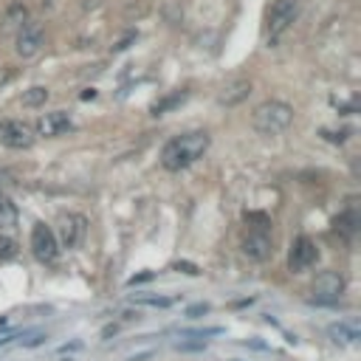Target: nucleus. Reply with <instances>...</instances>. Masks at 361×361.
<instances>
[{
	"label": "nucleus",
	"instance_id": "f257e3e1",
	"mask_svg": "<svg viewBox=\"0 0 361 361\" xmlns=\"http://www.w3.org/2000/svg\"><path fill=\"white\" fill-rule=\"evenodd\" d=\"M212 138L209 133L204 130H192V133H180L175 138H169L161 150V166L169 169V172H180V169H187L192 166L195 161H201L209 150Z\"/></svg>",
	"mask_w": 361,
	"mask_h": 361
},
{
	"label": "nucleus",
	"instance_id": "f03ea898",
	"mask_svg": "<svg viewBox=\"0 0 361 361\" xmlns=\"http://www.w3.org/2000/svg\"><path fill=\"white\" fill-rule=\"evenodd\" d=\"M291 122H294V107L280 102V99H268V102L257 105L254 116H251L254 130L263 136H280L291 127Z\"/></svg>",
	"mask_w": 361,
	"mask_h": 361
},
{
	"label": "nucleus",
	"instance_id": "7ed1b4c3",
	"mask_svg": "<svg viewBox=\"0 0 361 361\" xmlns=\"http://www.w3.org/2000/svg\"><path fill=\"white\" fill-rule=\"evenodd\" d=\"M296 20V0H274L265 15V37L268 46H274Z\"/></svg>",
	"mask_w": 361,
	"mask_h": 361
},
{
	"label": "nucleus",
	"instance_id": "20e7f679",
	"mask_svg": "<svg viewBox=\"0 0 361 361\" xmlns=\"http://www.w3.org/2000/svg\"><path fill=\"white\" fill-rule=\"evenodd\" d=\"M310 294H313L310 302H316V305H336L344 294V277L339 271H322V274H316Z\"/></svg>",
	"mask_w": 361,
	"mask_h": 361
},
{
	"label": "nucleus",
	"instance_id": "39448f33",
	"mask_svg": "<svg viewBox=\"0 0 361 361\" xmlns=\"http://www.w3.org/2000/svg\"><path fill=\"white\" fill-rule=\"evenodd\" d=\"M43 43H46V32H43V26L34 23V20H26V23L15 32V51H18V57H23V60L37 57L40 48H43Z\"/></svg>",
	"mask_w": 361,
	"mask_h": 361
},
{
	"label": "nucleus",
	"instance_id": "423d86ee",
	"mask_svg": "<svg viewBox=\"0 0 361 361\" xmlns=\"http://www.w3.org/2000/svg\"><path fill=\"white\" fill-rule=\"evenodd\" d=\"M32 254L40 263H54L60 257V240H57L51 226L34 223V229H32Z\"/></svg>",
	"mask_w": 361,
	"mask_h": 361
},
{
	"label": "nucleus",
	"instance_id": "0eeeda50",
	"mask_svg": "<svg viewBox=\"0 0 361 361\" xmlns=\"http://www.w3.org/2000/svg\"><path fill=\"white\" fill-rule=\"evenodd\" d=\"M0 144L9 150H29L34 144V130L20 119H4L0 122Z\"/></svg>",
	"mask_w": 361,
	"mask_h": 361
},
{
	"label": "nucleus",
	"instance_id": "6e6552de",
	"mask_svg": "<svg viewBox=\"0 0 361 361\" xmlns=\"http://www.w3.org/2000/svg\"><path fill=\"white\" fill-rule=\"evenodd\" d=\"M316 260H319V246L310 237L302 235V237H296L291 243V251H288V268H291V274H302V271L313 268Z\"/></svg>",
	"mask_w": 361,
	"mask_h": 361
},
{
	"label": "nucleus",
	"instance_id": "1a4fd4ad",
	"mask_svg": "<svg viewBox=\"0 0 361 361\" xmlns=\"http://www.w3.org/2000/svg\"><path fill=\"white\" fill-rule=\"evenodd\" d=\"M243 254L249 257V260H254V263H265V260H271V254H274V240H271V235L265 232V226L263 229H251L246 237H243Z\"/></svg>",
	"mask_w": 361,
	"mask_h": 361
},
{
	"label": "nucleus",
	"instance_id": "9d476101",
	"mask_svg": "<svg viewBox=\"0 0 361 361\" xmlns=\"http://www.w3.org/2000/svg\"><path fill=\"white\" fill-rule=\"evenodd\" d=\"M85 226H88V221H85L82 215L68 212V215L60 218V232H54V235H57L60 246L74 249V246H79V240L85 237Z\"/></svg>",
	"mask_w": 361,
	"mask_h": 361
},
{
	"label": "nucleus",
	"instance_id": "9b49d317",
	"mask_svg": "<svg viewBox=\"0 0 361 361\" xmlns=\"http://www.w3.org/2000/svg\"><path fill=\"white\" fill-rule=\"evenodd\" d=\"M71 127H74V122H71V116H68L65 110H51V113H43V116L37 119V133L46 136V138L63 136V133H68Z\"/></svg>",
	"mask_w": 361,
	"mask_h": 361
},
{
	"label": "nucleus",
	"instance_id": "f8f14e48",
	"mask_svg": "<svg viewBox=\"0 0 361 361\" xmlns=\"http://www.w3.org/2000/svg\"><path fill=\"white\" fill-rule=\"evenodd\" d=\"M251 93V82L249 79H229L223 88H221V93H218V102L221 105H226V107H235V105H240L246 96Z\"/></svg>",
	"mask_w": 361,
	"mask_h": 361
},
{
	"label": "nucleus",
	"instance_id": "ddd939ff",
	"mask_svg": "<svg viewBox=\"0 0 361 361\" xmlns=\"http://www.w3.org/2000/svg\"><path fill=\"white\" fill-rule=\"evenodd\" d=\"M26 20H29V9L23 4H12L4 12V18H0V32H4V34H15Z\"/></svg>",
	"mask_w": 361,
	"mask_h": 361
},
{
	"label": "nucleus",
	"instance_id": "4468645a",
	"mask_svg": "<svg viewBox=\"0 0 361 361\" xmlns=\"http://www.w3.org/2000/svg\"><path fill=\"white\" fill-rule=\"evenodd\" d=\"M333 229H336L344 240H353V235L358 232V215H355V209H344V212L333 221Z\"/></svg>",
	"mask_w": 361,
	"mask_h": 361
},
{
	"label": "nucleus",
	"instance_id": "2eb2a0df",
	"mask_svg": "<svg viewBox=\"0 0 361 361\" xmlns=\"http://www.w3.org/2000/svg\"><path fill=\"white\" fill-rule=\"evenodd\" d=\"M327 336H330V339H333L336 344H355V341L361 339L358 327H353V324H347V322L330 324V327H327Z\"/></svg>",
	"mask_w": 361,
	"mask_h": 361
},
{
	"label": "nucleus",
	"instance_id": "dca6fc26",
	"mask_svg": "<svg viewBox=\"0 0 361 361\" xmlns=\"http://www.w3.org/2000/svg\"><path fill=\"white\" fill-rule=\"evenodd\" d=\"M48 88H43V85H34V88H29V91H23V107H43L46 102H48Z\"/></svg>",
	"mask_w": 361,
	"mask_h": 361
},
{
	"label": "nucleus",
	"instance_id": "f3484780",
	"mask_svg": "<svg viewBox=\"0 0 361 361\" xmlns=\"http://www.w3.org/2000/svg\"><path fill=\"white\" fill-rule=\"evenodd\" d=\"M18 223V209L12 204V198L0 190V226H15Z\"/></svg>",
	"mask_w": 361,
	"mask_h": 361
},
{
	"label": "nucleus",
	"instance_id": "a211bd4d",
	"mask_svg": "<svg viewBox=\"0 0 361 361\" xmlns=\"http://www.w3.org/2000/svg\"><path fill=\"white\" fill-rule=\"evenodd\" d=\"M133 305H150V308H169L172 299L166 296H150V294H141V296H133Z\"/></svg>",
	"mask_w": 361,
	"mask_h": 361
},
{
	"label": "nucleus",
	"instance_id": "6ab92c4d",
	"mask_svg": "<svg viewBox=\"0 0 361 361\" xmlns=\"http://www.w3.org/2000/svg\"><path fill=\"white\" fill-rule=\"evenodd\" d=\"M12 257H18V243L6 235H0V263H6Z\"/></svg>",
	"mask_w": 361,
	"mask_h": 361
},
{
	"label": "nucleus",
	"instance_id": "aec40b11",
	"mask_svg": "<svg viewBox=\"0 0 361 361\" xmlns=\"http://www.w3.org/2000/svg\"><path fill=\"white\" fill-rule=\"evenodd\" d=\"M184 99H187V93H175L172 99H166V102H161V105H155V107H152V113H155V116H161V113H164L166 107H172V105H178V102H184Z\"/></svg>",
	"mask_w": 361,
	"mask_h": 361
},
{
	"label": "nucleus",
	"instance_id": "412c9836",
	"mask_svg": "<svg viewBox=\"0 0 361 361\" xmlns=\"http://www.w3.org/2000/svg\"><path fill=\"white\" fill-rule=\"evenodd\" d=\"M175 268H178V271H184V274H190V277H198V274H201V268L192 265V263H175Z\"/></svg>",
	"mask_w": 361,
	"mask_h": 361
},
{
	"label": "nucleus",
	"instance_id": "4be33fe9",
	"mask_svg": "<svg viewBox=\"0 0 361 361\" xmlns=\"http://www.w3.org/2000/svg\"><path fill=\"white\" fill-rule=\"evenodd\" d=\"M209 310V305H192L190 310H187V316H201V313H206Z\"/></svg>",
	"mask_w": 361,
	"mask_h": 361
}]
</instances>
